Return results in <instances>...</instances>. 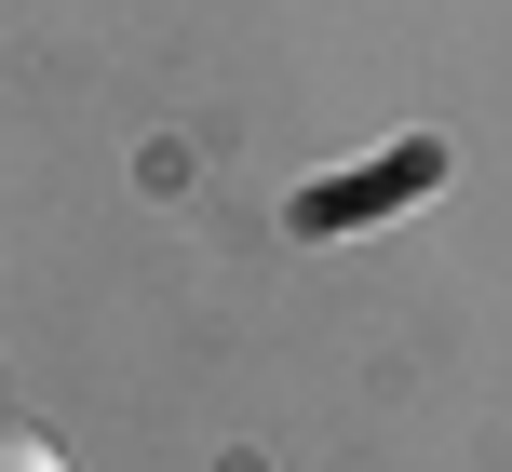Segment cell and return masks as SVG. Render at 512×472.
<instances>
[{"label": "cell", "instance_id": "obj_1", "mask_svg": "<svg viewBox=\"0 0 512 472\" xmlns=\"http://www.w3.org/2000/svg\"><path fill=\"white\" fill-rule=\"evenodd\" d=\"M0 472H68V459H54L41 432H0Z\"/></svg>", "mask_w": 512, "mask_h": 472}]
</instances>
